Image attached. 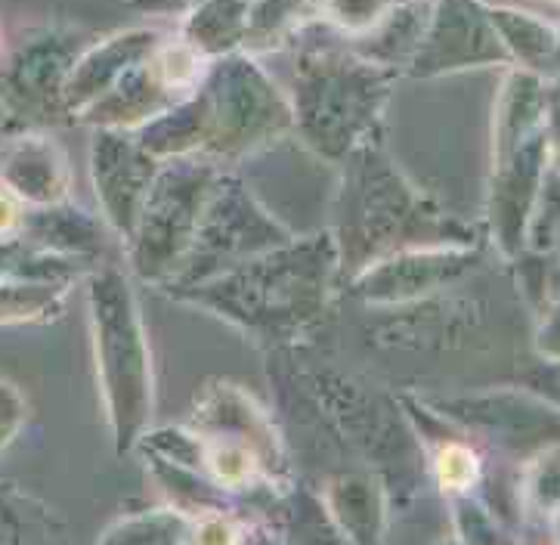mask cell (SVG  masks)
Here are the masks:
<instances>
[{"label": "cell", "instance_id": "cell-1", "mask_svg": "<svg viewBox=\"0 0 560 545\" xmlns=\"http://www.w3.org/2000/svg\"><path fill=\"white\" fill-rule=\"evenodd\" d=\"M341 289L338 248L323 230L307 239L291 236L218 276L162 291L177 304L218 316L257 345L289 347L326 323Z\"/></svg>", "mask_w": 560, "mask_h": 545}, {"label": "cell", "instance_id": "cell-2", "mask_svg": "<svg viewBox=\"0 0 560 545\" xmlns=\"http://www.w3.org/2000/svg\"><path fill=\"white\" fill-rule=\"evenodd\" d=\"M331 242L338 248L341 282L381 257L406 248L477 245V233L440 201L409 181L384 152L378 137L362 140L341 162Z\"/></svg>", "mask_w": 560, "mask_h": 545}, {"label": "cell", "instance_id": "cell-3", "mask_svg": "<svg viewBox=\"0 0 560 545\" xmlns=\"http://www.w3.org/2000/svg\"><path fill=\"white\" fill-rule=\"evenodd\" d=\"M558 164V81L505 69L492 103L487 230L499 255L524 252L526 223L545 174Z\"/></svg>", "mask_w": 560, "mask_h": 545}, {"label": "cell", "instance_id": "cell-4", "mask_svg": "<svg viewBox=\"0 0 560 545\" xmlns=\"http://www.w3.org/2000/svg\"><path fill=\"white\" fill-rule=\"evenodd\" d=\"M399 74L353 47L301 50L289 96L291 130L316 159L341 164L362 140L378 137Z\"/></svg>", "mask_w": 560, "mask_h": 545}, {"label": "cell", "instance_id": "cell-5", "mask_svg": "<svg viewBox=\"0 0 560 545\" xmlns=\"http://www.w3.org/2000/svg\"><path fill=\"white\" fill-rule=\"evenodd\" d=\"M93 363L109 418L115 453L137 450V440L152 428L155 413V372L145 341L143 313L121 267H93L88 276Z\"/></svg>", "mask_w": 560, "mask_h": 545}, {"label": "cell", "instance_id": "cell-6", "mask_svg": "<svg viewBox=\"0 0 560 545\" xmlns=\"http://www.w3.org/2000/svg\"><path fill=\"white\" fill-rule=\"evenodd\" d=\"M192 100L199 109V155L214 164L257 155L294 128L289 96L245 50L211 59Z\"/></svg>", "mask_w": 560, "mask_h": 545}, {"label": "cell", "instance_id": "cell-7", "mask_svg": "<svg viewBox=\"0 0 560 545\" xmlns=\"http://www.w3.org/2000/svg\"><path fill=\"white\" fill-rule=\"evenodd\" d=\"M304 401L326 421L338 443L365 459L387 487L394 502L397 484L416 490V477L424 472V455L409 418L397 397H384L360 379L338 369H307L301 375Z\"/></svg>", "mask_w": 560, "mask_h": 545}, {"label": "cell", "instance_id": "cell-8", "mask_svg": "<svg viewBox=\"0 0 560 545\" xmlns=\"http://www.w3.org/2000/svg\"><path fill=\"white\" fill-rule=\"evenodd\" d=\"M220 164L201 155L167 159L145 193L133 233L125 242L133 279L159 286L174 279L180 260L192 245L201 208L218 181Z\"/></svg>", "mask_w": 560, "mask_h": 545}, {"label": "cell", "instance_id": "cell-9", "mask_svg": "<svg viewBox=\"0 0 560 545\" xmlns=\"http://www.w3.org/2000/svg\"><path fill=\"white\" fill-rule=\"evenodd\" d=\"M289 239V227L272 218L270 211L248 193L245 183L220 171L218 181L211 186V196L201 208L192 245L180 260L174 279L164 282L162 289L189 286V282H199L208 276H218L248 257L264 255L276 245H285Z\"/></svg>", "mask_w": 560, "mask_h": 545}, {"label": "cell", "instance_id": "cell-10", "mask_svg": "<svg viewBox=\"0 0 560 545\" xmlns=\"http://www.w3.org/2000/svg\"><path fill=\"white\" fill-rule=\"evenodd\" d=\"M205 72H208V59L196 47H189L180 35L162 37L91 109L81 112L74 125L109 130L143 128L155 115H162L189 93L199 91Z\"/></svg>", "mask_w": 560, "mask_h": 545}, {"label": "cell", "instance_id": "cell-11", "mask_svg": "<svg viewBox=\"0 0 560 545\" xmlns=\"http://www.w3.org/2000/svg\"><path fill=\"white\" fill-rule=\"evenodd\" d=\"M452 428L524 462L542 447L558 443V403L529 391H470V394H418Z\"/></svg>", "mask_w": 560, "mask_h": 545}, {"label": "cell", "instance_id": "cell-12", "mask_svg": "<svg viewBox=\"0 0 560 545\" xmlns=\"http://www.w3.org/2000/svg\"><path fill=\"white\" fill-rule=\"evenodd\" d=\"M84 47L72 28H40L0 66V103L25 128H54L66 115V78Z\"/></svg>", "mask_w": 560, "mask_h": 545}, {"label": "cell", "instance_id": "cell-13", "mask_svg": "<svg viewBox=\"0 0 560 545\" xmlns=\"http://www.w3.org/2000/svg\"><path fill=\"white\" fill-rule=\"evenodd\" d=\"M511 69L502 40L487 13V0H431V13L416 54L406 66L409 78Z\"/></svg>", "mask_w": 560, "mask_h": 545}, {"label": "cell", "instance_id": "cell-14", "mask_svg": "<svg viewBox=\"0 0 560 545\" xmlns=\"http://www.w3.org/2000/svg\"><path fill=\"white\" fill-rule=\"evenodd\" d=\"M483 264V248L477 245H434V248H406L381 257L357 272L343 289L365 308H397L446 291L468 279Z\"/></svg>", "mask_w": 560, "mask_h": 545}, {"label": "cell", "instance_id": "cell-15", "mask_svg": "<svg viewBox=\"0 0 560 545\" xmlns=\"http://www.w3.org/2000/svg\"><path fill=\"white\" fill-rule=\"evenodd\" d=\"M162 162L143 149L133 130L93 128L91 137V183L109 233L125 245L145 193L155 181Z\"/></svg>", "mask_w": 560, "mask_h": 545}, {"label": "cell", "instance_id": "cell-16", "mask_svg": "<svg viewBox=\"0 0 560 545\" xmlns=\"http://www.w3.org/2000/svg\"><path fill=\"white\" fill-rule=\"evenodd\" d=\"M183 425H189L192 431H201V434H223L245 443L257 455V462L264 465V472L270 474L279 487H289L291 465L282 431L260 409V403L254 401L248 391H242L238 384L226 382V379L205 382L199 397L192 403V413Z\"/></svg>", "mask_w": 560, "mask_h": 545}, {"label": "cell", "instance_id": "cell-17", "mask_svg": "<svg viewBox=\"0 0 560 545\" xmlns=\"http://www.w3.org/2000/svg\"><path fill=\"white\" fill-rule=\"evenodd\" d=\"M378 310L381 320L372 326V341L378 350H443L477 323V308L470 301L443 298V291L412 304Z\"/></svg>", "mask_w": 560, "mask_h": 545}, {"label": "cell", "instance_id": "cell-18", "mask_svg": "<svg viewBox=\"0 0 560 545\" xmlns=\"http://www.w3.org/2000/svg\"><path fill=\"white\" fill-rule=\"evenodd\" d=\"M0 186L28 208L56 205L72 193V164L56 140L28 128L0 149Z\"/></svg>", "mask_w": 560, "mask_h": 545}, {"label": "cell", "instance_id": "cell-19", "mask_svg": "<svg viewBox=\"0 0 560 545\" xmlns=\"http://www.w3.org/2000/svg\"><path fill=\"white\" fill-rule=\"evenodd\" d=\"M159 40L162 35L155 28H125L109 37H100L93 44H84L74 59L72 72L66 78V93H62L69 125H74L81 112L91 109L93 103L109 91L133 62H140Z\"/></svg>", "mask_w": 560, "mask_h": 545}, {"label": "cell", "instance_id": "cell-20", "mask_svg": "<svg viewBox=\"0 0 560 545\" xmlns=\"http://www.w3.org/2000/svg\"><path fill=\"white\" fill-rule=\"evenodd\" d=\"M331 530L347 543L375 545L387 530L390 496L375 472L328 474L323 490L316 492Z\"/></svg>", "mask_w": 560, "mask_h": 545}, {"label": "cell", "instance_id": "cell-21", "mask_svg": "<svg viewBox=\"0 0 560 545\" xmlns=\"http://www.w3.org/2000/svg\"><path fill=\"white\" fill-rule=\"evenodd\" d=\"M19 236L37 245V248H47L56 255L74 257L88 267H96V260L106 255L112 233L106 220L93 218L91 211H84V208H78L66 199L56 201V205L28 208Z\"/></svg>", "mask_w": 560, "mask_h": 545}, {"label": "cell", "instance_id": "cell-22", "mask_svg": "<svg viewBox=\"0 0 560 545\" xmlns=\"http://www.w3.org/2000/svg\"><path fill=\"white\" fill-rule=\"evenodd\" d=\"M487 13L514 69L558 81V28L529 10L487 0Z\"/></svg>", "mask_w": 560, "mask_h": 545}, {"label": "cell", "instance_id": "cell-23", "mask_svg": "<svg viewBox=\"0 0 560 545\" xmlns=\"http://www.w3.org/2000/svg\"><path fill=\"white\" fill-rule=\"evenodd\" d=\"M252 0H205L183 16L180 37L196 47L208 62L218 56L235 54L245 44Z\"/></svg>", "mask_w": 560, "mask_h": 545}, {"label": "cell", "instance_id": "cell-24", "mask_svg": "<svg viewBox=\"0 0 560 545\" xmlns=\"http://www.w3.org/2000/svg\"><path fill=\"white\" fill-rule=\"evenodd\" d=\"M310 16L313 0H252L242 50L252 56L282 50L291 37L307 28Z\"/></svg>", "mask_w": 560, "mask_h": 545}, {"label": "cell", "instance_id": "cell-25", "mask_svg": "<svg viewBox=\"0 0 560 545\" xmlns=\"http://www.w3.org/2000/svg\"><path fill=\"white\" fill-rule=\"evenodd\" d=\"M66 282H22L0 279V326L54 323L66 313L69 301Z\"/></svg>", "mask_w": 560, "mask_h": 545}, {"label": "cell", "instance_id": "cell-26", "mask_svg": "<svg viewBox=\"0 0 560 545\" xmlns=\"http://www.w3.org/2000/svg\"><path fill=\"white\" fill-rule=\"evenodd\" d=\"M100 543L118 545H180L192 543V518L174 506L164 509H143L115 518L109 527L100 533Z\"/></svg>", "mask_w": 560, "mask_h": 545}, {"label": "cell", "instance_id": "cell-27", "mask_svg": "<svg viewBox=\"0 0 560 545\" xmlns=\"http://www.w3.org/2000/svg\"><path fill=\"white\" fill-rule=\"evenodd\" d=\"M558 443L542 447L533 455L524 459V474H521V487L514 492L517 506L539 518V521H551L558 518Z\"/></svg>", "mask_w": 560, "mask_h": 545}, {"label": "cell", "instance_id": "cell-28", "mask_svg": "<svg viewBox=\"0 0 560 545\" xmlns=\"http://www.w3.org/2000/svg\"><path fill=\"white\" fill-rule=\"evenodd\" d=\"M452 524L462 543H499L505 540V524L499 514H492L477 492L452 499Z\"/></svg>", "mask_w": 560, "mask_h": 545}, {"label": "cell", "instance_id": "cell-29", "mask_svg": "<svg viewBox=\"0 0 560 545\" xmlns=\"http://www.w3.org/2000/svg\"><path fill=\"white\" fill-rule=\"evenodd\" d=\"M22 421H25V397H22V391H19L16 384L0 379V453L19 434Z\"/></svg>", "mask_w": 560, "mask_h": 545}, {"label": "cell", "instance_id": "cell-30", "mask_svg": "<svg viewBox=\"0 0 560 545\" xmlns=\"http://www.w3.org/2000/svg\"><path fill=\"white\" fill-rule=\"evenodd\" d=\"M199 3L205 0H127V7L133 10V13H140V16H186V13H192Z\"/></svg>", "mask_w": 560, "mask_h": 545}, {"label": "cell", "instance_id": "cell-31", "mask_svg": "<svg viewBox=\"0 0 560 545\" xmlns=\"http://www.w3.org/2000/svg\"><path fill=\"white\" fill-rule=\"evenodd\" d=\"M25 211H28V205L19 201L7 186H0V239H16L22 233Z\"/></svg>", "mask_w": 560, "mask_h": 545}, {"label": "cell", "instance_id": "cell-32", "mask_svg": "<svg viewBox=\"0 0 560 545\" xmlns=\"http://www.w3.org/2000/svg\"><path fill=\"white\" fill-rule=\"evenodd\" d=\"M548 3H558V0H548Z\"/></svg>", "mask_w": 560, "mask_h": 545}]
</instances>
